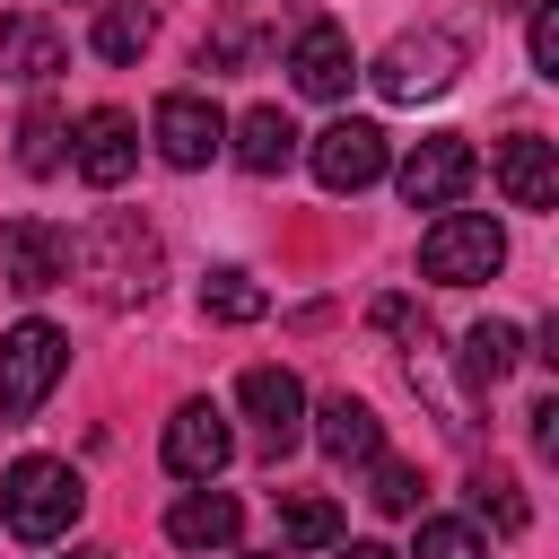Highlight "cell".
Instances as JSON below:
<instances>
[{
	"mask_svg": "<svg viewBox=\"0 0 559 559\" xmlns=\"http://www.w3.org/2000/svg\"><path fill=\"white\" fill-rule=\"evenodd\" d=\"M148 140H157V157L166 166H210L218 148H227V114L201 96V87H175V96H157V114H148Z\"/></svg>",
	"mask_w": 559,
	"mask_h": 559,
	"instance_id": "ba28073f",
	"label": "cell"
},
{
	"mask_svg": "<svg viewBox=\"0 0 559 559\" xmlns=\"http://www.w3.org/2000/svg\"><path fill=\"white\" fill-rule=\"evenodd\" d=\"M411 559H489V542H480V524H463V515H428L419 542H411Z\"/></svg>",
	"mask_w": 559,
	"mask_h": 559,
	"instance_id": "d4e9b609",
	"label": "cell"
},
{
	"mask_svg": "<svg viewBox=\"0 0 559 559\" xmlns=\"http://www.w3.org/2000/svg\"><path fill=\"white\" fill-rule=\"evenodd\" d=\"M227 454H236V428H227L218 402H183V411L166 419V472H175V480H218Z\"/></svg>",
	"mask_w": 559,
	"mask_h": 559,
	"instance_id": "4fadbf2b",
	"label": "cell"
},
{
	"mask_svg": "<svg viewBox=\"0 0 559 559\" xmlns=\"http://www.w3.org/2000/svg\"><path fill=\"white\" fill-rule=\"evenodd\" d=\"M218 559H227V550H218ZM262 559H280V550H262Z\"/></svg>",
	"mask_w": 559,
	"mask_h": 559,
	"instance_id": "d6a6232c",
	"label": "cell"
},
{
	"mask_svg": "<svg viewBox=\"0 0 559 559\" xmlns=\"http://www.w3.org/2000/svg\"><path fill=\"white\" fill-rule=\"evenodd\" d=\"M61 367H70V341H61L44 314L9 323V332H0V411H9V419H35L44 393L61 384Z\"/></svg>",
	"mask_w": 559,
	"mask_h": 559,
	"instance_id": "8992f818",
	"label": "cell"
},
{
	"mask_svg": "<svg viewBox=\"0 0 559 559\" xmlns=\"http://www.w3.org/2000/svg\"><path fill=\"white\" fill-rule=\"evenodd\" d=\"M288 70H297V87H306L314 105H341L349 79H358V52H349V35H341L332 17H306V35L288 44Z\"/></svg>",
	"mask_w": 559,
	"mask_h": 559,
	"instance_id": "5bb4252c",
	"label": "cell"
},
{
	"mask_svg": "<svg viewBox=\"0 0 559 559\" xmlns=\"http://www.w3.org/2000/svg\"><path fill=\"white\" fill-rule=\"evenodd\" d=\"M236 402H245V419H253V437H262V454H271V463L306 437V384H297L288 367H245Z\"/></svg>",
	"mask_w": 559,
	"mask_h": 559,
	"instance_id": "8fae6325",
	"label": "cell"
},
{
	"mask_svg": "<svg viewBox=\"0 0 559 559\" xmlns=\"http://www.w3.org/2000/svg\"><path fill=\"white\" fill-rule=\"evenodd\" d=\"M463 35H445V26H419V35H393L384 52H376V96H393V105H419V96H445L454 79H463Z\"/></svg>",
	"mask_w": 559,
	"mask_h": 559,
	"instance_id": "5b68a950",
	"label": "cell"
},
{
	"mask_svg": "<svg viewBox=\"0 0 559 559\" xmlns=\"http://www.w3.org/2000/svg\"><path fill=\"white\" fill-rule=\"evenodd\" d=\"M515 358H524V332H515V323L489 314V323L463 332V384H472V393H498V384L515 376Z\"/></svg>",
	"mask_w": 559,
	"mask_h": 559,
	"instance_id": "d6986e66",
	"label": "cell"
},
{
	"mask_svg": "<svg viewBox=\"0 0 559 559\" xmlns=\"http://www.w3.org/2000/svg\"><path fill=\"white\" fill-rule=\"evenodd\" d=\"M70 166H79L96 192H114V183L140 166V122H131L122 105H87L79 131H70Z\"/></svg>",
	"mask_w": 559,
	"mask_h": 559,
	"instance_id": "30bf717a",
	"label": "cell"
},
{
	"mask_svg": "<svg viewBox=\"0 0 559 559\" xmlns=\"http://www.w3.org/2000/svg\"><path fill=\"white\" fill-rule=\"evenodd\" d=\"M236 533H245V507L227 498V489H183L175 507H166V542L175 550H236Z\"/></svg>",
	"mask_w": 559,
	"mask_h": 559,
	"instance_id": "9a60e30c",
	"label": "cell"
},
{
	"mask_svg": "<svg viewBox=\"0 0 559 559\" xmlns=\"http://www.w3.org/2000/svg\"><path fill=\"white\" fill-rule=\"evenodd\" d=\"M0 280H9L17 297L61 288V280H70V236H61L52 218H9V227H0Z\"/></svg>",
	"mask_w": 559,
	"mask_h": 559,
	"instance_id": "7c38bea8",
	"label": "cell"
},
{
	"mask_svg": "<svg viewBox=\"0 0 559 559\" xmlns=\"http://www.w3.org/2000/svg\"><path fill=\"white\" fill-rule=\"evenodd\" d=\"M79 507H87V480L61 454H17L9 480H0V515H9L17 542H61L79 524Z\"/></svg>",
	"mask_w": 559,
	"mask_h": 559,
	"instance_id": "3957f363",
	"label": "cell"
},
{
	"mask_svg": "<svg viewBox=\"0 0 559 559\" xmlns=\"http://www.w3.org/2000/svg\"><path fill=\"white\" fill-rule=\"evenodd\" d=\"M332 559H402V550H384V542H332Z\"/></svg>",
	"mask_w": 559,
	"mask_h": 559,
	"instance_id": "4dcf8cb0",
	"label": "cell"
},
{
	"mask_svg": "<svg viewBox=\"0 0 559 559\" xmlns=\"http://www.w3.org/2000/svg\"><path fill=\"white\" fill-rule=\"evenodd\" d=\"M70 271L87 280L96 306H140L157 288V236L131 210H105L87 236H70Z\"/></svg>",
	"mask_w": 559,
	"mask_h": 559,
	"instance_id": "6da1fadb",
	"label": "cell"
},
{
	"mask_svg": "<svg viewBox=\"0 0 559 559\" xmlns=\"http://www.w3.org/2000/svg\"><path fill=\"white\" fill-rule=\"evenodd\" d=\"M288 157H297V122H288L280 105H253V114L236 122V166H245V175H280Z\"/></svg>",
	"mask_w": 559,
	"mask_h": 559,
	"instance_id": "ffe728a7",
	"label": "cell"
},
{
	"mask_svg": "<svg viewBox=\"0 0 559 559\" xmlns=\"http://www.w3.org/2000/svg\"><path fill=\"white\" fill-rule=\"evenodd\" d=\"M306 157H314V183H323V192H367V183H384V166H393V157H384V131L358 122V114L323 122Z\"/></svg>",
	"mask_w": 559,
	"mask_h": 559,
	"instance_id": "9c48e42d",
	"label": "cell"
},
{
	"mask_svg": "<svg viewBox=\"0 0 559 559\" xmlns=\"http://www.w3.org/2000/svg\"><path fill=\"white\" fill-rule=\"evenodd\" d=\"M498 262H507V227L480 210H437V227L419 236V280L437 288H480L498 280Z\"/></svg>",
	"mask_w": 559,
	"mask_h": 559,
	"instance_id": "277c9868",
	"label": "cell"
},
{
	"mask_svg": "<svg viewBox=\"0 0 559 559\" xmlns=\"http://www.w3.org/2000/svg\"><path fill=\"white\" fill-rule=\"evenodd\" d=\"M0 70H9L17 87H44L52 70H70V44H61V26H52V17H35V9L0 17Z\"/></svg>",
	"mask_w": 559,
	"mask_h": 559,
	"instance_id": "2e32d148",
	"label": "cell"
},
{
	"mask_svg": "<svg viewBox=\"0 0 559 559\" xmlns=\"http://www.w3.org/2000/svg\"><path fill=\"white\" fill-rule=\"evenodd\" d=\"M262 306H271V297H262V280H253V271H236V262L201 280V314H210V323H262Z\"/></svg>",
	"mask_w": 559,
	"mask_h": 559,
	"instance_id": "cb8c5ba5",
	"label": "cell"
},
{
	"mask_svg": "<svg viewBox=\"0 0 559 559\" xmlns=\"http://www.w3.org/2000/svg\"><path fill=\"white\" fill-rule=\"evenodd\" d=\"M393 183H402L411 210H454V201L480 183V157H472L463 131H428V140H411V157L393 166Z\"/></svg>",
	"mask_w": 559,
	"mask_h": 559,
	"instance_id": "52a82bcc",
	"label": "cell"
},
{
	"mask_svg": "<svg viewBox=\"0 0 559 559\" xmlns=\"http://www.w3.org/2000/svg\"><path fill=\"white\" fill-rule=\"evenodd\" d=\"M61 140H70L61 105H52V96H35V105H26V122H17V166H26V175H61V157H70Z\"/></svg>",
	"mask_w": 559,
	"mask_h": 559,
	"instance_id": "603a6c76",
	"label": "cell"
},
{
	"mask_svg": "<svg viewBox=\"0 0 559 559\" xmlns=\"http://www.w3.org/2000/svg\"><path fill=\"white\" fill-rule=\"evenodd\" d=\"M314 445H323L332 463H376V454H384V419H376L358 393H332V402L314 411Z\"/></svg>",
	"mask_w": 559,
	"mask_h": 559,
	"instance_id": "ac0fdd59",
	"label": "cell"
},
{
	"mask_svg": "<svg viewBox=\"0 0 559 559\" xmlns=\"http://www.w3.org/2000/svg\"><path fill=\"white\" fill-rule=\"evenodd\" d=\"M314 0H218L210 35H201V70H262L288 61V44L306 35Z\"/></svg>",
	"mask_w": 559,
	"mask_h": 559,
	"instance_id": "7a4b0ae2",
	"label": "cell"
},
{
	"mask_svg": "<svg viewBox=\"0 0 559 559\" xmlns=\"http://www.w3.org/2000/svg\"><path fill=\"white\" fill-rule=\"evenodd\" d=\"M384 515H419V472L411 463H393V454H376V489H367Z\"/></svg>",
	"mask_w": 559,
	"mask_h": 559,
	"instance_id": "4316f807",
	"label": "cell"
},
{
	"mask_svg": "<svg viewBox=\"0 0 559 559\" xmlns=\"http://www.w3.org/2000/svg\"><path fill=\"white\" fill-rule=\"evenodd\" d=\"M524 419H533V445H542V454H559V393H542Z\"/></svg>",
	"mask_w": 559,
	"mask_h": 559,
	"instance_id": "f546056e",
	"label": "cell"
},
{
	"mask_svg": "<svg viewBox=\"0 0 559 559\" xmlns=\"http://www.w3.org/2000/svg\"><path fill=\"white\" fill-rule=\"evenodd\" d=\"M472 515H480L489 533H524V524H533V507H524V480H515L507 463H480V472H472Z\"/></svg>",
	"mask_w": 559,
	"mask_h": 559,
	"instance_id": "44dd1931",
	"label": "cell"
},
{
	"mask_svg": "<svg viewBox=\"0 0 559 559\" xmlns=\"http://www.w3.org/2000/svg\"><path fill=\"white\" fill-rule=\"evenodd\" d=\"M489 166H498V192H507L515 210H559V148H550V140H533V131H524V140H498Z\"/></svg>",
	"mask_w": 559,
	"mask_h": 559,
	"instance_id": "e0dca14e",
	"label": "cell"
},
{
	"mask_svg": "<svg viewBox=\"0 0 559 559\" xmlns=\"http://www.w3.org/2000/svg\"><path fill=\"white\" fill-rule=\"evenodd\" d=\"M367 314H376V332H393L402 349H428V341H437V332H428V314H419L411 297H376Z\"/></svg>",
	"mask_w": 559,
	"mask_h": 559,
	"instance_id": "83f0119b",
	"label": "cell"
},
{
	"mask_svg": "<svg viewBox=\"0 0 559 559\" xmlns=\"http://www.w3.org/2000/svg\"><path fill=\"white\" fill-rule=\"evenodd\" d=\"M280 524H288L297 550H332V542H341V507H332V498H288Z\"/></svg>",
	"mask_w": 559,
	"mask_h": 559,
	"instance_id": "484cf974",
	"label": "cell"
},
{
	"mask_svg": "<svg viewBox=\"0 0 559 559\" xmlns=\"http://www.w3.org/2000/svg\"><path fill=\"white\" fill-rule=\"evenodd\" d=\"M148 35H157L148 0H105V9H96V35H87V44H96L105 61H140V52H148Z\"/></svg>",
	"mask_w": 559,
	"mask_h": 559,
	"instance_id": "7402d4cb",
	"label": "cell"
},
{
	"mask_svg": "<svg viewBox=\"0 0 559 559\" xmlns=\"http://www.w3.org/2000/svg\"><path fill=\"white\" fill-rule=\"evenodd\" d=\"M70 559H105V550H70Z\"/></svg>",
	"mask_w": 559,
	"mask_h": 559,
	"instance_id": "1f68e13d",
	"label": "cell"
},
{
	"mask_svg": "<svg viewBox=\"0 0 559 559\" xmlns=\"http://www.w3.org/2000/svg\"><path fill=\"white\" fill-rule=\"evenodd\" d=\"M533 70H542V79H559V0H542V9H533Z\"/></svg>",
	"mask_w": 559,
	"mask_h": 559,
	"instance_id": "f1b7e54d",
	"label": "cell"
}]
</instances>
